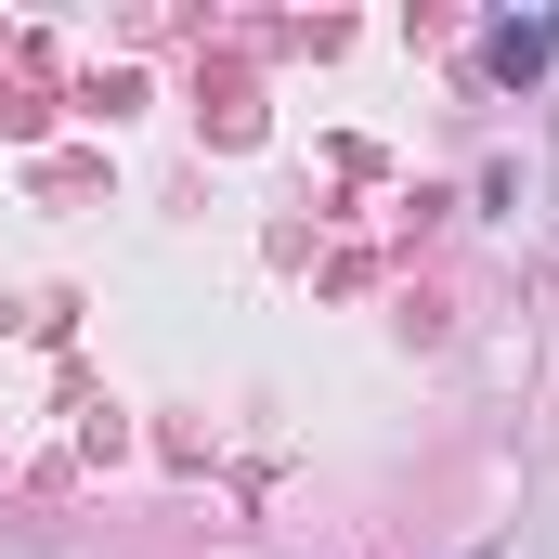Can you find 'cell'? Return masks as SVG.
I'll use <instances>...</instances> for the list:
<instances>
[{
	"instance_id": "obj_1",
	"label": "cell",
	"mask_w": 559,
	"mask_h": 559,
	"mask_svg": "<svg viewBox=\"0 0 559 559\" xmlns=\"http://www.w3.org/2000/svg\"><path fill=\"white\" fill-rule=\"evenodd\" d=\"M481 559H495V547H481Z\"/></svg>"
}]
</instances>
